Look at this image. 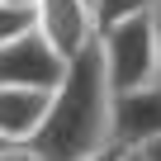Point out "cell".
I'll use <instances>...</instances> for the list:
<instances>
[{"label":"cell","instance_id":"cell-9","mask_svg":"<svg viewBox=\"0 0 161 161\" xmlns=\"http://www.w3.org/2000/svg\"><path fill=\"white\" fill-rule=\"evenodd\" d=\"M0 161H38V152L29 142H10V147H0Z\"/></svg>","mask_w":161,"mask_h":161},{"label":"cell","instance_id":"cell-6","mask_svg":"<svg viewBox=\"0 0 161 161\" xmlns=\"http://www.w3.org/2000/svg\"><path fill=\"white\" fill-rule=\"evenodd\" d=\"M47 100L52 90H38V86H0V133L10 142H29L47 114Z\"/></svg>","mask_w":161,"mask_h":161},{"label":"cell","instance_id":"cell-8","mask_svg":"<svg viewBox=\"0 0 161 161\" xmlns=\"http://www.w3.org/2000/svg\"><path fill=\"white\" fill-rule=\"evenodd\" d=\"M24 29H33V10H19V5H5L0 0V43L19 38Z\"/></svg>","mask_w":161,"mask_h":161},{"label":"cell","instance_id":"cell-2","mask_svg":"<svg viewBox=\"0 0 161 161\" xmlns=\"http://www.w3.org/2000/svg\"><path fill=\"white\" fill-rule=\"evenodd\" d=\"M95 43H100V57H104L114 90H133V86L156 80V10L104 24L95 33Z\"/></svg>","mask_w":161,"mask_h":161},{"label":"cell","instance_id":"cell-14","mask_svg":"<svg viewBox=\"0 0 161 161\" xmlns=\"http://www.w3.org/2000/svg\"><path fill=\"white\" fill-rule=\"evenodd\" d=\"M0 147H10V137H5V133H0Z\"/></svg>","mask_w":161,"mask_h":161},{"label":"cell","instance_id":"cell-3","mask_svg":"<svg viewBox=\"0 0 161 161\" xmlns=\"http://www.w3.org/2000/svg\"><path fill=\"white\" fill-rule=\"evenodd\" d=\"M66 71V57L52 47V38L33 24L24 29L19 38L0 43V86H38V90H52Z\"/></svg>","mask_w":161,"mask_h":161},{"label":"cell","instance_id":"cell-11","mask_svg":"<svg viewBox=\"0 0 161 161\" xmlns=\"http://www.w3.org/2000/svg\"><path fill=\"white\" fill-rule=\"evenodd\" d=\"M156 80H161V5H156Z\"/></svg>","mask_w":161,"mask_h":161},{"label":"cell","instance_id":"cell-12","mask_svg":"<svg viewBox=\"0 0 161 161\" xmlns=\"http://www.w3.org/2000/svg\"><path fill=\"white\" fill-rule=\"evenodd\" d=\"M119 161H147V152H142V147H123V152H119Z\"/></svg>","mask_w":161,"mask_h":161},{"label":"cell","instance_id":"cell-13","mask_svg":"<svg viewBox=\"0 0 161 161\" xmlns=\"http://www.w3.org/2000/svg\"><path fill=\"white\" fill-rule=\"evenodd\" d=\"M5 5H19V10H33L38 0H5Z\"/></svg>","mask_w":161,"mask_h":161},{"label":"cell","instance_id":"cell-7","mask_svg":"<svg viewBox=\"0 0 161 161\" xmlns=\"http://www.w3.org/2000/svg\"><path fill=\"white\" fill-rule=\"evenodd\" d=\"M156 5H161V0H90V10H95V29L119 24V19H128V14H152Z\"/></svg>","mask_w":161,"mask_h":161},{"label":"cell","instance_id":"cell-1","mask_svg":"<svg viewBox=\"0 0 161 161\" xmlns=\"http://www.w3.org/2000/svg\"><path fill=\"white\" fill-rule=\"evenodd\" d=\"M109 104H114V86H109L100 43H86L80 52L66 57V71L52 86L47 114H43L38 133L29 137V147L38 152V161H80V156L109 147L114 142Z\"/></svg>","mask_w":161,"mask_h":161},{"label":"cell","instance_id":"cell-5","mask_svg":"<svg viewBox=\"0 0 161 161\" xmlns=\"http://www.w3.org/2000/svg\"><path fill=\"white\" fill-rule=\"evenodd\" d=\"M33 24L52 38V47L62 57L80 52L86 43H95V10H90V0H38L33 5Z\"/></svg>","mask_w":161,"mask_h":161},{"label":"cell","instance_id":"cell-10","mask_svg":"<svg viewBox=\"0 0 161 161\" xmlns=\"http://www.w3.org/2000/svg\"><path fill=\"white\" fill-rule=\"evenodd\" d=\"M119 142H109V147H100V152H90V156H80V161H119Z\"/></svg>","mask_w":161,"mask_h":161},{"label":"cell","instance_id":"cell-4","mask_svg":"<svg viewBox=\"0 0 161 161\" xmlns=\"http://www.w3.org/2000/svg\"><path fill=\"white\" fill-rule=\"evenodd\" d=\"M109 128H114L119 147L156 142L161 137V80H147V86H133V90H114Z\"/></svg>","mask_w":161,"mask_h":161}]
</instances>
